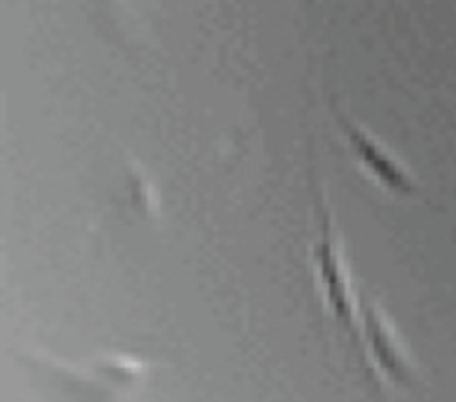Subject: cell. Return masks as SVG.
<instances>
[{"instance_id": "6da1fadb", "label": "cell", "mask_w": 456, "mask_h": 402, "mask_svg": "<svg viewBox=\"0 0 456 402\" xmlns=\"http://www.w3.org/2000/svg\"><path fill=\"white\" fill-rule=\"evenodd\" d=\"M312 256L317 265L319 281L331 313L340 324H344V327L353 331L356 301L340 242L333 228V219L326 206L321 208V238L314 245Z\"/></svg>"}, {"instance_id": "3957f363", "label": "cell", "mask_w": 456, "mask_h": 402, "mask_svg": "<svg viewBox=\"0 0 456 402\" xmlns=\"http://www.w3.org/2000/svg\"><path fill=\"white\" fill-rule=\"evenodd\" d=\"M363 329L369 342L370 354L378 368L395 382H410L411 374L406 358L395 340L394 331L379 313L376 304L367 302L363 306Z\"/></svg>"}, {"instance_id": "7a4b0ae2", "label": "cell", "mask_w": 456, "mask_h": 402, "mask_svg": "<svg viewBox=\"0 0 456 402\" xmlns=\"http://www.w3.org/2000/svg\"><path fill=\"white\" fill-rule=\"evenodd\" d=\"M333 112L340 130L347 137L353 153L383 187L403 196L417 192V185L413 183L406 169L370 133H367L363 128H360L335 107Z\"/></svg>"}]
</instances>
